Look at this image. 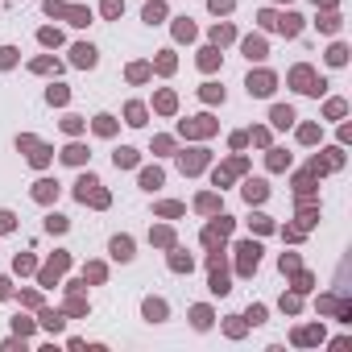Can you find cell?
Listing matches in <instances>:
<instances>
[{"mask_svg": "<svg viewBox=\"0 0 352 352\" xmlns=\"http://www.w3.org/2000/svg\"><path fill=\"white\" fill-rule=\"evenodd\" d=\"M274 120H278V124H290V120H294V112H290V108H278Z\"/></svg>", "mask_w": 352, "mask_h": 352, "instance_id": "obj_3", "label": "cell"}, {"mask_svg": "<svg viewBox=\"0 0 352 352\" xmlns=\"http://www.w3.org/2000/svg\"><path fill=\"white\" fill-rule=\"evenodd\" d=\"M112 253L120 257V261H128V257H133V244L128 240H112Z\"/></svg>", "mask_w": 352, "mask_h": 352, "instance_id": "obj_2", "label": "cell"}, {"mask_svg": "<svg viewBox=\"0 0 352 352\" xmlns=\"http://www.w3.org/2000/svg\"><path fill=\"white\" fill-rule=\"evenodd\" d=\"M75 62L79 66H91V62H96V50H91V46H79V50H75Z\"/></svg>", "mask_w": 352, "mask_h": 352, "instance_id": "obj_1", "label": "cell"}]
</instances>
